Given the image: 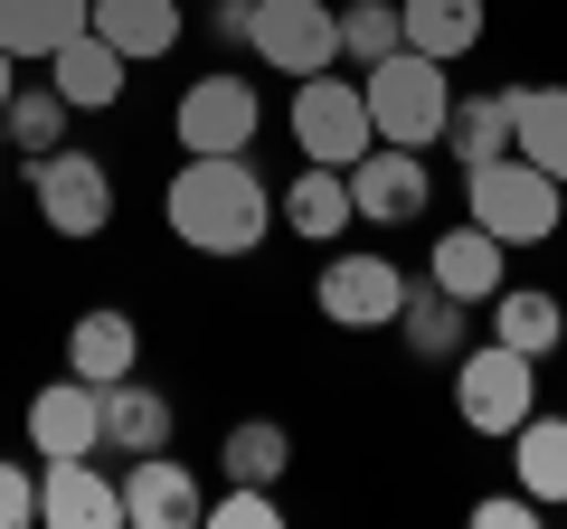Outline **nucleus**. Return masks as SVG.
I'll list each match as a JSON object with an SVG mask.
<instances>
[{
    "mask_svg": "<svg viewBox=\"0 0 567 529\" xmlns=\"http://www.w3.org/2000/svg\"><path fill=\"white\" fill-rule=\"evenodd\" d=\"M454 416H464L473 435H502L511 445V426L539 416V360L511 350V341H473L464 360H454Z\"/></svg>",
    "mask_w": 567,
    "mask_h": 529,
    "instance_id": "nucleus-4",
    "label": "nucleus"
},
{
    "mask_svg": "<svg viewBox=\"0 0 567 529\" xmlns=\"http://www.w3.org/2000/svg\"><path fill=\"white\" fill-rule=\"evenodd\" d=\"M473 520L483 529H539V501L529 491H492V501H473Z\"/></svg>",
    "mask_w": 567,
    "mask_h": 529,
    "instance_id": "nucleus-32",
    "label": "nucleus"
},
{
    "mask_svg": "<svg viewBox=\"0 0 567 529\" xmlns=\"http://www.w3.org/2000/svg\"><path fill=\"white\" fill-rule=\"evenodd\" d=\"M20 170H29V208L48 218V237L85 246V237L114 227V170H104L95 152L58 143V152H39V162H20Z\"/></svg>",
    "mask_w": 567,
    "mask_h": 529,
    "instance_id": "nucleus-5",
    "label": "nucleus"
},
{
    "mask_svg": "<svg viewBox=\"0 0 567 529\" xmlns=\"http://www.w3.org/2000/svg\"><path fill=\"white\" fill-rule=\"evenodd\" d=\"M39 520H58V529H123V483L95 464V454L39 464Z\"/></svg>",
    "mask_w": 567,
    "mask_h": 529,
    "instance_id": "nucleus-14",
    "label": "nucleus"
},
{
    "mask_svg": "<svg viewBox=\"0 0 567 529\" xmlns=\"http://www.w3.org/2000/svg\"><path fill=\"white\" fill-rule=\"evenodd\" d=\"M114 483H123V529H199V520H208L199 473L171 464V445H162V454H123Z\"/></svg>",
    "mask_w": 567,
    "mask_h": 529,
    "instance_id": "nucleus-12",
    "label": "nucleus"
},
{
    "mask_svg": "<svg viewBox=\"0 0 567 529\" xmlns=\"http://www.w3.org/2000/svg\"><path fill=\"white\" fill-rule=\"evenodd\" d=\"M85 20H95V0H0V48L20 66H48Z\"/></svg>",
    "mask_w": 567,
    "mask_h": 529,
    "instance_id": "nucleus-22",
    "label": "nucleus"
},
{
    "mask_svg": "<svg viewBox=\"0 0 567 529\" xmlns=\"http://www.w3.org/2000/svg\"><path fill=\"white\" fill-rule=\"evenodd\" d=\"M425 284H445L454 303H473V312H483L492 293L511 284V246L492 237V227H473V218H464V227H445V237L425 246Z\"/></svg>",
    "mask_w": 567,
    "mask_h": 529,
    "instance_id": "nucleus-13",
    "label": "nucleus"
},
{
    "mask_svg": "<svg viewBox=\"0 0 567 529\" xmlns=\"http://www.w3.org/2000/svg\"><path fill=\"white\" fill-rule=\"evenodd\" d=\"M256 133H265V95L237 76V66L189 76L181 104H171V143L181 152H256Z\"/></svg>",
    "mask_w": 567,
    "mask_h": 529,
    "instance_id": "nucleus-7",
    "label": "nucleus"
},
{
    "mask_svg": "<svg viewBox=\"0 0 567 529\" xmlns=\"http://www.w3.org/2000/svg\"><path fill=\"white\" fill-rule=\"evenodd\" d=\"M246 20H256V0H218V10H208V29H218L227 48H246Z\"/></svg>",
    "mask_w": 567,
    "mask_h": 529,
    "instance_id": "nucleus-33",
    "label": "nucleus"
},
{
    "mask_svg": "<svg viewBox=\"0 0 567 529\" xmlns=\"http://www.w3.org/2000/svg\"><path fill=\"white\" fill-rule=\"evenodd\" d=\"M95 29L104 48H123V58L133 66H152V58H171V48H181V29H189V10L181 0H95Z\"/></svg>",
    "mask_w": 567,
    "mask_h": 529,
    "instance_id": "nucleus-19",
    "label": "nucleus"
},
{
    "mask_svg": "<svg viewBox=\"0 0 567 529\" xmlns=\"http://www.w3.org/2000/svg\"><path fill=\"white\" fill-rule=\"evenodd\" d=\"M218 473L227 483H265L275 491L284 473H293V426H284V416H237V426L218 435Z\"/></svg>",
    "mask_w": 567,
    "mask_h": 529,
    "instance_id": "nucleus-26",
    "label": "nucleus"
},
{
    "mask_svg": "<svg viewBox=\"0 0 567 529\" xmlns=\"http://www.w3.org/2000/svg\"><path fill=\"white\" fill-rule=\"evenodd\" d=\"M406 48V20H398V0H341V66L360 76V66L398 58Z\"/></svg>",
    "mask_w": 567,
    "mask_h": 529,
    "instance_id": "nucleus-29",
    "label": "nucleus"
},
{
    "mask_svg": "<svg viewBox=\"0 0 567 529\" xmlns=\"http://www.w3.org/2000/svg\"><path fill=\"white\" fill-rule=\"evenodd\" d=\"M48 85H58L76 114H104V104H123V85H133V58H123V48H104L95 29H76V39L48 58Z\"/></svg>",
    "mask_w": 567,
    "mask_h": 529,
    "instance_id": "nucleus-16",
    "label": "nucleus"
},
{
    "mask_svg": "<svg viewBox=\"0 0 567 529\" xmlns=\"http://www.w3.org/2000/svg\"><path fill=\"white\" fill-rule=\"evenodd\" d=\"M464 218L492 227L502 246H548L567 218V189L548 180L539 162H520V152H502V162H473L464 170Z\"/></svg>",
    "mask_w": 567,
    "mask_h": 529,
    "instance_id": "nucleus-3",
    "label": "nucleus"
},
{
    "mask_svg": "<svg viewBox=\"0 0 567 529\" xmlns=\"http://www.w3.org/2000/svg\"><path fill=\"white\" fill-rule=\"evenodd\" d=\"M10 95H20V58L0 48V114H10Z\"/></svg>",
    "mask_w": 567,
    "mask_h": 529,
    "instance_id": "nucleus-34",
    "label": "nucleus"
},
{
    "mask_svg": "<svg viewBox=\"0 0 567 529\" xmlns=\"http://www.w3.org/2000/svg\"><path fill=\"white\" fill-rule=\"evenodd\" d=\"M398 20H406V48L416 58H473L483 48V29H492V10L483 0H398Z\"/></svg>",
    "mask_w": 567,
    "mask_h": 529,
    "instance_id": "nucleus-24",
    "label": "nucleus"
},
{
    "mask_svg": "<svg viewBox=\"0 0 567 529\" xmlns=\"http://www.w3.org/2000/svg\"><path fill=\"white\" fill-rule=\"evenodd\" d=\"M360 95H369V133L379 143H406V152H435L445 143V114H454V85H445V58H398L360 66Z\"/></svg>",
    "mask_w": 567,
    "mask_h": 529,
    "instance_id": "nucleus-2",
    "label": "nucleus"
},
{
    "mask_svg": "<svg viewBox=\"0 0 567 529\" xmlns=\"http://www.w3.org/2000/svg\"><path fill=\"white\" fill-rule=\"evenodd\" d=\"M171 426H181V407H171L162 387H142V369L104 387V454H162Z\"/></svg>",
    "mask_w": 567,
    "mask_h": 529,
    "instance_id": "nucleus-20",
    "label": "nucleus"
},
{
    "mask_svg": "<svg viewBox=\"0 0 567 529\" xmlns=\"http://www.w3.org/2000/svg\"><path fill=\"white\" fill-rule=\"evenodd\" d=\"M284 123H293V152H303V162H331V170H350L369 143H379V133H369V95H360V76H341V66H322V76L293 85Z\"/></svg>",
    "mask_w": 567,
    "mask_h": 529,
    "instance_id": "nucleus-6",
    "label": "nucleus"
},
{
    "mask_svg": "<svg viewBox=\"0 0 567 529\" xmlns=\"http://www.w3.org/2000/svg\"><path fill=\"white\" fill-rule=\"evenodd\" d=\"M162 218H171V237H181L189 256L237 264V256H256V246L275 237V189L256 180L246 152H181V170H171V189H162Z\"/></svg>",
    "mask_w": 567,
    "mask_h": 529,
    "instance_id": "nucleus-1",
    "label": "nucleus"
},
{
    "mask_svg": "<svg viewBox=\"0 0 567 529\" xmlns=\"http://www.w3.org/2000/svg\"><path fill=\"white\" fill-rule=\"evenodd\" d=\"M275 218H284V237L331 246L341 227H360V208H350V170H331V162H303V170H293V189L275 199Z\"/></svg>",
    "mask_w": 567,
    "mask_h": 529,
    "instance_id": "nucleus-15",
    "label": "nucleus"
},
{
    "mask_svg": "<svg viewBox=\"0 0 567 529\" xmlns=\"http://www.w3.org/2000/svg\"><path fill=\"white\" fill-rule=\"evenodd\" d=\"M29 520H39V454L0 464V529H29Z\"/></svg>",
    "mask_w": 567,
    "mask_h": 529,
    "instance_id": "nucleus-31",
    "label": "nucleus"
},
{
    "mask_svg": "<svg viewBox=\"0 0 567 529\" xmlns=\"http://www.w3.org/2000/svg\"><path fill=\"white\" fill-rule=\"evenodd\" d=\"M66 369H76V378H95V387L133 378V369H142V322H133L123 303L76 312V331H66Z\"/></svg>",
    "mask_w": 567,
    "mask_h": 529,
    "instance_id": "nucleus-17",
    "label": "nucleus"
},
{
    "mask_svg": "<svg viewBox=\"0 0 567 529\" xmlns=\"http://www.w3.org/2000/svg\"><path fill=\"white\" fill-rule=\"evenodd\" d=\"M483 322H492V341H511V350H529V360H548V350L567 341V303L548 284H502L483 303Z\"/></svg>",
    "mask_w": 567,
    "mask_h": 529,
    "instance_id": "nucleus-23",
    "label": "nucleus"
},
{
    "mask_svg": "<svg viewBox=\"0 0 567 529\" xmlns=\"http://www.w3.org/2000/svg\"><path fill=\"white\" fill-rule=\"evenodd\" d=\"M398 341L416 350V360H464V350H473V303H454L445 284H425V274H406V303H398Z\"/></svg>",
    "mask_w": 567,
    "mask_h": 529,
    "instance_id": "nucleus-18",
    "label": "nucleus"
},
{
    "mask_svg": "<svg viewBox=\"0 0 567 529\" xmlns=\"http://www.w3.org/2000/svg\"><path fill=\"white\" fill-rule=\"evenodd\" d=\"M246 58L284 66L293 85L322 76V66H341V10H331V0H256V20H246Z\"/></svg>",
    "mask_w": 567,
    "mask_h": 529,
    "instance_id": "nucleus-8",
    "label": "nucleus"
},
{
    "mask_svg": "<svg viewBox=\"0 0 567 529\" xmlns=\"http://www.w3.org/2000/svg\"><path fill=\"white\" fill-rule=\"evenodd\" d=\"M511 152L567 189V85H511Z\"/></svg>",
    "mask_w": 567,
    "mask_h": 529,
    "instance_id": "nucleus-21",
    "label": "nucleus"
},
{
    "mask_svg": "<svg viewBox=\"0 0 567 529\" xmlns=\"http://www.w3.org/2000/svg\"><path fill=\"white\" fill-rule=\"evenodd\" d=\"M350 208H360L369 227H416L425 208H435V170H425V152L369 143L360 162H350Z\"/></svg>",
    "mask_w": 567,
    "mask_h": 529,
    "instance_id": "nucleus-10",
    "label": "nucleus"
},
{
    "mask_svg": "<svg viewBox=\"0 0 567 529\" xmlns=\"http://www.w3.org/2000/svg\"><path fill=\"white\" fill-rule=\"evenodd\" d=\"M331 331H398V303H406V274L388 256H322V284H312Z\"/></svg>",
    "mask_w": 567,
    "mask_h": 529,
    "instance_id": "nucleus-9",
    "label": "nucleus"
},
{
    "mask_svg": "<svg viewBox=\"0 0 567 529\" xmlns=\"http://www.w3.org/2000/svg\"><path fill=\"white\" fill-rule=\"evenodd\" d=\"M511 473H520V491L539 510H558L567 501V416H520V426H511Z\"/></svg>",
    "mask_w": 567,
    "mask_h": 529,
    "instance_id": "nucleus-25",
    "label": "nucleus"
},
{
    "mask_svg": "<svg viewBox=\"0 0 567 529\" xmlns=\"http://www.w3.org/2000/svg\"><path fill=\"white\" fill-rule=\"evenodd\" d=\"M29 454L39 464H66V454H104V387L95 378H48V387H29Z\"/></svg>",
    "mask_w": 567,
    "mask_h": 529,
    "instance_id": "nucleus-11",
    "label": "nucleus"
},
{
    "mask_svg": "<svg viewBox=\"0 0 567 529\" xmlns=\"http://www.w3.org/2000/svg\"><path fill=\"white\" fill-rule=\"evenodd\" d=\"M66 123H76V104H66L58 85H20V95H10V114H0V152L39 162V152L66 143Z\"/></svg>",
    "mask_w": 567,
    "mask_h": 529,
    "instance_id": "nucleus-28",
    "label": "nucleus"
},
{
    "mask_svg": "<svg viewBox=\"0 0 567 529\" xmlns=\"http://www.w3.org/2000/svg\"><path fill=\"white\" fill-rule=\"evenodd\" d=\"M284 520V501L265 483H227L218 501H208V529H275Z\"/></svg>",
    "mask_w": 567,
    "mask_h": 529,
    "instance_id": "nucleus-30",
    "label": "nucleus"
},
{
    "mask_svg": "<svg viewBox=\"0 0 567 529\" xmlns=\"http://www.w3.org/2000/svg\"><path fill=\"white\" fill-rule=\"evenodd\" d=\"M445 152L454 162H502L511 152V85H492V95H454V114H445Z\"/></svg>",
    "mask_w": 567,
    "mask_h": 529,
    "instance_id": "nucleus-27",
    "label": "nucleus"
}]
</instances>
